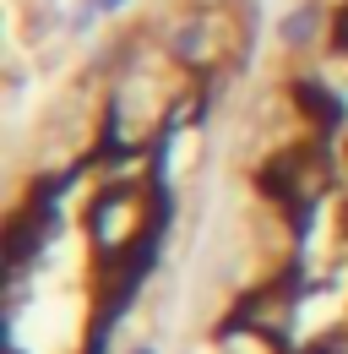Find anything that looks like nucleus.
<instances>
[{"instance_id": "f257e3e1", "label": "nucleus", "mask_w": 348, "mask_h": 354, "mask_svg": "<svg viewBox=\"0 0 348 354\" xmlns=\"http://www.w3.org/2000/svg\"><path fill=\"white\" fill-rule=\"evenodd\" d=\"M310 33H316V11H294V17H289V28H283V39H289V44H304Z\"/></svg>"}, {"instance_id": "f03ea898", "label": "nucleus", "mask_w": 348, "mask_h": 354, "mask_svg": "<svg viewBox=\"0 0 348 354\" xmlns=\"http://www.w3.org/2000/svg\"><path fill=\"white\" fill-rule=\"evenodd\" d=\"M343 44H348V17H343Z\"/></svg>"}, {"instance_id": "7ed1b4c3", "label": "nucleus", "mask_w": 348, "mask_h": 354, "mask_svg": "<svg viewBox=\"0 0 348 354\" xmlns=\"http://www.w3.org/2000/svg\"><path fill=\"white\" fill-rule=\"evenodd\" d=\"M142 354H147V349H142Z\"/></svg>"}]
</instances>
